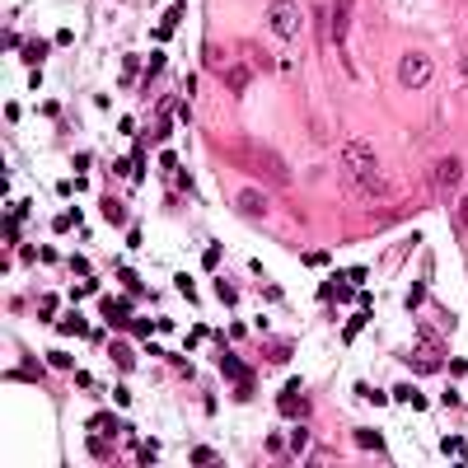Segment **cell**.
Masks as SVG:
<instances>
[{
	"label": "cell",
	"instance_id": "obj_1",
	"mask_svg": "<svg viewBox=\"0 0 468 468\" xmlns=\"http://www.w3.org/2000/svg\"><path fill=\"white\" fill-rule=\"evenodd\" d=\"M342 164H346V173H351V183H356V197H365V202H384V197H389V178L379 173L374 150L365 140H351V145H346Z\"/></svg>",
	"mask_w": 468,
	"mask_h": 468
},
{
	"label": "cell",
	"instance_id": "obj_2",
	"mask_svg": "<svg viewBox=\"0 0 468 468\" xmlns=\"http://www.w3.org/2000/svg\"><path fill=\"white\" fill-rule=\"evenodd\" d=\"M267 24H272V33L277 38H300V29H305V10H300V0H272L267 5Z\"/></svg>",
	"mask_w": 468,
	"mask_h": 468
},
{
	"label": "cell",
	"instance_id": "obj_3",
	"mask_svg": "<svg viewBox=\"0 0 468 468\" xmlns=\"http://www.w3.org/2000/svg\"><path fill=\"white\" fill-rule=\"evenodd\" d=\"M398 80H403L407 89H421V85L431 80V57H421V52H407L403 61H398Z\"/></svg>",
	"mask_w": 468,
	"mask_h": 468
},
{
	"label": "cell",
	"instance_id": "obj_4",
	"mask_svg": "<svg viewBox=\"0 0 468 468\" xmlns=\"http://www.w3.org/2000/svg\"><path fill=\"white\" fill-rule=\"evenodd\" d=\"M351 15H356V0H332V43L342 47L351 33Z\"/></svg>",
	"mask_w": 468,
	"mask_h": 468
},
{
	"label": "cell",
	"instance_id": "obj_5",
	"mask_svg": "<svg viewBox=\"0 0 468 468\" xmlns=\"http://www.w3.org/2000/svg\"><path fill=\"white\" fill-rule=\"evenodd\" d=\"M249 164H253L258 173H267L272 183H286V169H281V159L272 155V150H253V155H249Z\"/></svg>",
	"mask_w": 468,
	"mask_h": 468
},
{
	"label": "cell",
	"instance_id": "obj_6",
	"mask_svg": "<svg viewBox=\"0 0 468 468\" xmlns=\"http://www.w3.org/2000/svg\"><path fill=\"white\" fill-rule=\"evenodd\" d=\"M459 178H464V164H459V159H440V164H436V187H440V192H454Z\"/></svg>",
	"mask_w": 468,
	"mask_h": 468
},
{
	"label": "cell",
	"instance_id": "obj_7",
	"mask_svg": "<svg viewBox=\"0 0 468 468\" xmlns=\"http://www.w3.org/2000/svg\"><path fill=\"white\" fill-rule=\"evenodd\" d=\"M239 211H244V216H263V211H267L263 192H239Z\"/></svg>",
	"mask_w": 468,
	"mask_h": 468
},
{
	"label": "cell",
	"instance_id": "obj_8",
	"mask_svg": "<svg viewBox=\"0 0 468 468\" xmlns=\"http://www.w3.org/2000/svg\"><path fill=\"white\" fill-rule=\"evenodd\" d=\"M436 360H440L436 342H426V346L417 351V356H412V370H436Z\"/></svg>",
	"mask_w": 468,
	"mask_h": 468
},
{
	"label": "cell",
	"instance_id": "obj_9",
	"mask_svg": "<svg viewBox=\"0 0 468 468\" xmlns=\"http://www.w3.org/2000/svg\"><path fill=\"white\" fill-rule=\"evenodd\" d=\"M244 85H249V71H244V66H234V71H230V89L244 94Z\"/></svg>",
	"mask_w": 468,
	"mask_h": 468
},
{
	"label": "cell",
	"instance_id": "obj_10",
	"mask_svg": "<svg viewBox=\"0 0 468 468\" xmlns=\"http://www.w3.org/2000/svg\"><path fill=\"white\" fill-rule=\"evenodd\" d=\"M15 379H43V365H38V360H24V370H19Z\"/></svg>",
	"mask_w": 468,
	"mask_h": 468
},
{
	"label": "cell",
	"instance_id": "obj_11",
	"mask_svg": "<svg viewBox=\"0 0 468 468\" xmlns=\"http://www.w3.org/2000/svg\"><path fill=\"white\" fill-rule=\"evenodd\" d=\"M216 291H220V300H225V305H239V300H234V286H230V281H220Z\"/></svg>",
	"mask_w": 468,
	"mask_h": 468
},
{
	"label": "cell",
	"instance_id": "obj_12",
	"mask_svg": "<svg viewBox=\"0 0 468 468\" xmlns=\"http://www.w3.org/2000/svg\"><path fill=\"white\" fill-rule=\"evenodd\" d=\"M445 454H450V459H464V440H445Z\"/></svg>",
	"mask_w": 468,
	"mask_h": 468
},
{
	"label": "cell",
	"instance_id": "obj_13",
	"mask_svg": "<svg viewBox=\"0 0 468 468\" xmlns=\"http://www.w3.org/2000/svg\"><path fill=\"white\" fill-rule=\"evenodd\" d=\"M112 360H117V365H131V351H126V346L117 342V346H112Z\"/></svg>",
	"mask_w": 468,
	"mask_h": 468
},
{
	"label": "cell",
	"instance_id": "obj_14",
	"mask_svg": "<svg viewBox=\"0 0 468 468\" xmlns=\"http://www.w3.org/2000/svg\"><path fill=\"white\" fill-rule=\"evenodd\" d=\"M103 216H108V220H122V202H103Z\"/></svg>",
	"mask_w": 468,
	"mask_h": 468
},
{
	"label": "cell",
	"instance_id": "obj_15",
	"mask_svg": "<svg viewBox=\"0 0 468 468\" xmlns=\"http://www.w3.org/2000/svg\"><path fill=\"white\" fill-rule=\"evenodd\" d=\"M459 225H464V230H468V197H464V202H459Z\"/></svg>",
	"mask_w": 468,
	"mask_h": 468
},
{
	"label": "cell",
	"instance_id": "obj_16",
	"mask_svg": "<svg viewBox=\"0 0 468 468\" xmlns=\"http://www.w3.org/2000/svg\"><path fill=\"white\" fill-rule=\"evenodd\" d=\"M464 75H468V57H464Z\"/></svg>",
	"mask_w": 468,
	"mask_h": 468
}]
</instances>
